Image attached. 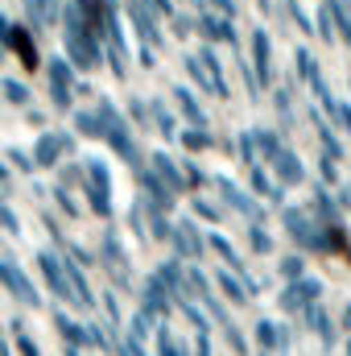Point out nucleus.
I'll return each instance as SVG.
<instances>
[{"label": "nucleus", "mask_w": 351, "mask_h": 356, "mask_svg": "<svg viewBox=\"0 0 351 356\" xmlns=\"http://www.w3.org/2000/svg\"><path fill=\"white\" fill-rule=\"evenodd\" d=\"M4 99H12V104H25V99H29V91L21 88V83H4Z\"/></svg>", "instance_id": "obj_2"}, {"label": "nucleus", "mask_w": 351, "mask_h": 356, "mask_svg": "<svg viewBox=\"0 0 351 356\" xmlns=\"http://www.w3.org/2000/svg\"><path fill=\"white\" fill-rule=\"evenodd\" d=\"M0 277H4V282H8V286H12V290H17V294H21V302H29V307H33V302H37V294H33V286H29V282H25V277H21V273H17V269L0 266Z\"/></svg>", "instance_id": "obj_1"}, {"label": "nucleus", "mask_w": 351, "mask_h": 356, "mask_svg": "<svg viewBox=\"0 0 351 356\" xmlns=\"http://www.w3.org/2000/svg\"><path fill=\"white\" fill-rule=\"evenodd\" d=\"M54 149H58V145H54V141L46 137V141L37 145V162H46V166H50V158H54Z\"/></svg>", "instance_id": "obj_3"}]
</instances>
